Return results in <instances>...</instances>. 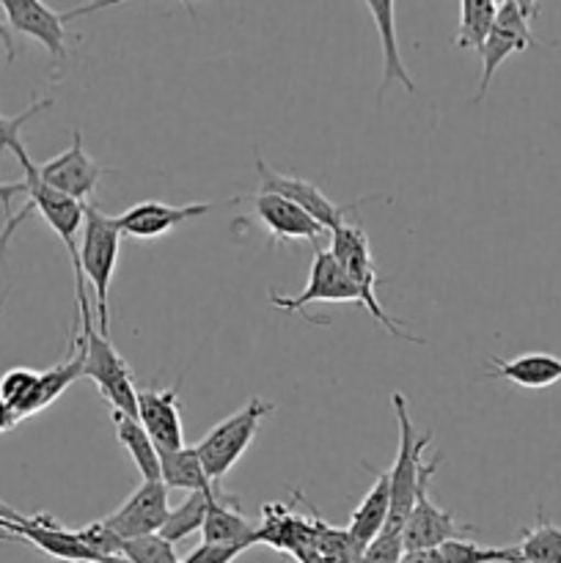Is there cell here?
<instances>
[{
  "label": "cell",
  "instance_id": "obj_2",
  "mask_svg": "<svg viewBox=\"0 0 561 563\" xmlns=\"http://www.w3.org/2000/svg\"><path fill=\"white\" fill-rule=\"evenodd\" d=\"M20 159L22 170H25V187H28V207L44 218V223L61 236L66 253H69L72 273H75V295H77V313H91V302L86 295V280L80 273V231H82V214H86V203H77L72 198L61 196V192L50 190L42 185L36 176V163L28 157L25 146L14 154Z\"/></svg>",
  "mask_w": 561,
  "mask_h": 563
},
{
  "label": "cell",
  "instance_id": "obj_27",
  "mask_svg": "<svg viewBox=\"0 0 561 563\" xmlns=\"http://www.w3.org/2000/svg\"><path fill=\"white\" fill-rule=\"evenodd\" d=\"M515 553V559L522 563H561V528L553 526L539 509L537 526L522 531Z\"/></svg>",
  "mask_w": 561,
  "mask_h": 563
},
{
  "label": "cell",
  "instance_id": "obj_6",
  "mask_svg": "<svg viewBox=\"0 0 561 563\" xmlns=\"http://www.w3.org/2000/svg\"><path fill=\"white\" fill-rule=\"evenodd\" d=\"M82 377L91 379L99 388L110 410L138 416V388L132 379V368L119 355L108 335H102L94 322V313H82Z\"/></svg>",
  "mask_w": 561,
  "mask_h": 563
},
{
  "label": "cell",
  "instance_id": "obj_35",
  "mask_svg": "<svg viewBox=\"0 0 561 563\" xmlns=\"http://www.w3.org/2000/svg\"><path fill=\"white\" fill-rule=\"evenodd\" d=\"M402 563H443L438 550H416V553H405Z\"/></svg>",
  "mask_w": 561,
  "mask_h": 563
},
{
  "label": "cell",
  "instance_id": "obj_22",
  "mask_svg": "<svg viewBox=\"0 0 561 563\" xmlns=\"http://www.w3.org/2000/svg\"><path fill=\"white\" fill-rule=\"evenodd\" d=\"M374 476H377V482H374V487H369L366 498H363L361 506L352 511L350 526H346L350 537L355 539L361 548H366L369 542H374V539L385 531V522H388V515H391L388 473L383 471V473H374Z\"/></svg>",
  "mask_w": 561,
  "mask_h": 563
},
{
  "label": "cell",
  "instance_id": "obj_33",
  "mask_svg": "<svg viewBox=\"0 0 561 563\" xmlns=\"http://www.w3.org/2000/svg\"><path fill=\"white\" fill-rule=\"evenodd\" d=\"M242 553H245V548H226V544L201 542L190 555H187V559H182L179 563H234Z\"/></svg>",
  "mask_w": 561,
  "mask_h": 563
},
{
  "label": "cell",
  "instance_id": "obj_16",
  "mask_svg": "<svg viewBox=\"0 0 561 563\" xmlns=\"http://www.w3.org/2000/svg\"><path fill=\"white\" fill-rule=\"evenodd\" d=\"M182 383L170 388H141L138 390V421L148 432L160 454H174L185 449V429H182L179 410Z\"/></svg>",
  "mask_w": 561,
  "mask_h": 563
},
{
  "label": "cell",
  "instance_id": "obj_24",
  "mask_svg": "<svg viewBox=\"0 0 561 563\" xmlns=\"http://www.w3.org/2000/svg\"><path fill=\"white\" fill-rule=\"evenodd\" d=\"M110 418H113L116 438H119V443L124 445L130 460L135 462L143 482H160V451L157 445L152 443L146 429H143V423L138 421V416H127V412L110 410Z\"/></svg>",
  "mask_w": 561,
  "mask_h": 563
},
{
  "label": "cell",
  "instance_id": "obj_11",
  "mask_svg": "<svg viewBox=\"0 0 561 563\" xmlns=\"http://www.w3.org/2000/svg\"><path fill=\"white\" fill-rule=\"evenodd\" d=\"M256 174H258V192H273V196H280L286 198V201H292L295 207H300L302 212L311 214V218L328 231V234L333 229H339L341 223H346V214L355 212L358 203H363V201H355V203H346V207L333 203L317 185H314V181L302 179V176L280 174V170L270 168L262 157H256Z\"/></svg>",
  "mask_w": 561,
  "mask_h": 563
},
{
  "label": "cell",
  "instance_id": "obj_21",
  "mask_svg": "<svg viewBox=\"0 0 561 563\" xmlns=\"http://www.w3.org/2000/svg\"><path fill=\"white\" fill-rule=\"evenodd\" d=\"M160 482L168 489H185L190 493H209L220 495V484H215L212 478L204 471L201 460L196 454V445H185L182 451L174 454H160Z\"/></svg>",
  "mask_w": 561,
  "mask_h": 563
},
{
  "label": "cell",
  "instance_id": "obj_30",
  "mask_svg": "<svg viewBox=\"0 0 561 563\" xmlns=\"http://www.w3.org/2000/svg\"><path fill=\"white\" fill-rule=\"evenodd\" d=\"M121 559H124L127 563H179L176 548L170 542H165L160 533L124 542Z\"/></svg>",
  "mask_w": 561,
  "mask_h": 563
},
{
  "label": "cell",
  "instance_id": "obj_10",
  "mask_svg": "<svg viewBox=\"0 0 561 563\" xmlns=\"http://www.w3.org/2000/svg\"><path fill=\"white\" fill-rule=\"evenodd\" d=\"M105 174H113V168H105L86 152L80 130L72 132V146L66 152L36 165V176L42 185L77 203H94V192Z\"/></svg>",
  "mask_w": 561,
  "mask_h": 563
},
{
  "label": "cell",
  "instance_id": "obj_19",
  "mask_svg": "<svg viewBox=\"0 0 561 563\" xmlns=\"http://www.w3.org/2000/svg\"><path fill=\"white\" fill-rule=\"evenodd\" d=\"M80 377H82V341L80 335H75L69 344V352H66L55 366H50L47 372H38L36 390H33V396L28 399V405L22 407L20 421L47 410V407L53 405L61 394H66V390H69Z\"/></svg>",
  "mask_w": 561,
  "mask_h": 563
},
{
  "label": "cell",
  "instance_id": "obj_28",
  "mask_svg": "<svg viewBox=\"0 0 561 563\" xmlns=\"http://www.w3.org/2000/svg\"><path fill=\"white\" fill-rule=\"evenodd\" d=\"M443 563H512L515 548H482L471 539H451L438 548Z\"/></svg>",
  "mask_w": 561,
  "mask_h": 563
},
{
  "label": "cell",
  "instance_id": "obj_31",
  "mask_svg": "<svg viewBox=\"0 0 561 563\" xmlns=\"http://www.w3.org/2000/svg\"><path fill=\"white\" fill-rule=\"evenodd\" d=\"M50 99H42V102H33L31 108L25 110V113H20V115H14V119H6L3 113H0V154L3 152H11V154H16L22 148V141H20V130H22V124H25L28 119H31V115H36V113H42V110H47L50 108Z\"/></svg>",
  "mask_w": 561,
  "mask_h": 563
},
{
  "label": "cell",
  "instance_id": "obj_13",
  "mask_svg": "<svg viewBox=\"0 0 561 563\" xmlns=\"http://www.w3.org/2000/svg\"><path fill=\"white\" fill-rule=\"evenodd\" d=\"M0 528L14 533V539L33 544V548L42 550L44 555H50V559L72 563H102V559H97V555L80 542L77 531H66V528H61L50 515L20 517L16 511L6 509L3 515H0Z\"/></svg>",
  "mask_w": 561,
  "mask_h": 563
},
{
  "label": "cell",
  "instance_id": "obj_20",
  "mask_svg": "<svg viewBox=\"0 0 561 563\" xmlns=\"http://www.w3.org/2000/svg\"><path fill=\"white\" fill-rule=\"evenodd\" d=\"M369 11H372L374 22H377L380 44H383V82H380V97L388 91L391 82H402L407 88V93H416V82L407 75V66L399 55V38H396V25L394 16L396 9L391 0H372L366 3Z\"/></svg>",
  "mask_w": 561,
  "mask_h": 563
},
{
  "label": "cell",
  "instance_id": "obj_4",
  "mask_svg": "<svg viewBox=\"0 0 561 563\" xmlns=\"http://www.w3.org/2000/svg\"><path fill=\"white\" fill-rule=\"evenodd\" d=\"M330 253L339 262V267L344 269L346 278L355 284V289L361 291L363 300V311H369V317L380 324V328L388 330L391 335L402 341H413V344H427L418 335H410L402 330V324L396 319H391L385 313V308L380 306L377 300V286H380V275H377V264L372 258V245H369L366 231L361 229L358 223H341L339 229L330 231Z\"/></svg>",
  "mask_w": 561,
  "mask_h": 563
},
{
  "label": "cell",
  "instance_id": "obj_32",
  "mask_svg": "<svg viewBox=\"0 0 561 563\" xmlns=\"http://www.w3.org/2000/svg\"><path fill=\"white\" fill-rule=\"evenodd\" d=\"M405 559V544L396 533H380L374 542L366 544L361 563H402Z\"/></svg>",
  "mask_w": 561,
  "mask_h": 563
},
{
  "label": "cell",
  "instance_id": "obj_12",
  "mask_svg": "<svg viewBox=\"0 0 561 563\" xmlns=\"http://www.w3.org/2000/svg\"><path fill=\"white\" fill-rule=\"evenodd\" d=\"M270 302H273V308H278L284 313H300L302 308L314 306V302H352V306L363 308L361 291L346 278V273L339 267L333 253L324 251L322 245L314 247L311 275H308L306 289L295 297L270 295Z\"/></svg>",
  "mask_w": 561,
  "mask_h": 563
},
{
  "label": "cell",
  "instance_id": "obj_18",
  "mask_svg": "<svg viewBox=\"0 0 561 563\" xmlns=\"http://www.w3.org/2000/svg\"><path fill=\"white\" fill-rule=\"evenodd\" d=\"M484 374L493 379H506L517 388H550V385L561 383V357L548 355V352H526V355H517L512 361L495 357Z\"/></svg>",
  "mask_w": 561,
  "mask_h": 563
},
{
  "label": "cell",
  "instance_id": "obj_5",
  "mask_svg": "<svg viewBox=\"0 0 561 563\" xmlns=\"http://www.w3.org/2000/svg\"><path fill=\"white\" fill-rule=\"evenodd\" d=\"M275 407L264 399H251L242 410L231 412L220 423H215L207 434L196 443V454L201 460L204 471L215 484L223 482L231 473V467L245 456L251 443L256 440L262 421L273 416Z\"/></svg>",
  "mask_w": 561,
  "mask_h": 563
},
{
  "label": "cell",
  "instance_id": "obj_25",
  "mask_svg": "<svg viewBox=\"0 0 561 563\" xmlns=\"http://www.w3.org/2000/svg\"><path fill=\"white\" fill-rule=\"evenodd\" d=\"M240 504V500L234 498V495L229 493H220V495H209V493H190L185 500H182L179 506H174L168 515V520H165L163 531H160V537L165 539V542L170 544H179L185 542L190 533L201 531L204 528V520H207V511L212 504Z\"/></svg>",
  "mask_w": 561,
  "mask_h": 563
},
{
  "label": "cell",
  "instance_id": "obj_8",
  "mask_svg": "<svg viewBox=\"0 0 561 563\" xmlns=\"http://www.w3.org/2000/svg\"><path fill=\"white\" fill-rule=\"evenodd\" d=\"M539 14V3H520V0H504L498 5V16L490 31L487 42L482 47V80H479L476 102L487 97V88L493 82L495 69L504 64L509 55L522 53V49L534 47L537 38L531 33L534 16Z\"/></svg>",
  "mask_w": 561,
  "mask_h": 563
},
{
  "label": "cell",
  "instance_id": "obj_29",
  "mask_svg": "<svg viewBox=\"0 0 561 563\" xmlns=\"http://www.w3.org/2000/svg\"><path fill=\"white\" fill-rule=\"evenodd\" d=\"M36 383L38 372H33V368H9V372L0 377V401L9 405L11 410L16 412V418H20L22 407L28 405V399H31L33 390H36Z\"/></svg>",
  "mask_w": 561,
  "mask_h": 563
},
{
  "label": "cell",
  "instance_id": "obj_1",
  "mask_svg": "<svg viewBox=\"0 0 561 563\" xmlns=\"http://www.w3.org/2000/svg\"><path fill=\"white\" fill-rule=\"evenodd\" d=\"M121 231L116 214H105L97 203H86L80 231V273L91 284L97 302V330L110 339V284H113L116 264H119Z\"/></svg>",
  "mask_w": 561,
  "mask_h": 563
},
{
  "label": "cell",
  "instance_id": "obj_15",
  "mask_svg": "<svg viewBox=\"0 0 561 563\" xmlns=\"http://www.w3.org/2000/svg\"><path fill=\"white\" fill-rule=\"evenodd\" d=\"M220 203L196 201V203H163V201H141L130 207L127 212L116 214L121 236H135V240H157L190 220L204 218L215 212Z\"/></svg>",
  "mask_w": 561,
  "mask_h": 563
},
{
  "label": "cell",
  "instance_id": "obj_26",
  "mask_svg": "<svg viewBox=\"0 0 561 563\" xmlns=\"http://www.w3.org/2000/svg\"><path fill=\"white\" fill-rule=\"evenodd\" d=\"M498 5L495 0H462L460 3V25H457V49H476L482 53L484 42H487L490 31L498 16Z\"/></svg>",
  "mask_w": 561,
  "mask_h": 563
},
{
  "label": "cell",
  "instance_id": "obj_23",
  "mask_svg": "<svg viewBox=\"0 0 561 563\" xmlns=\"http://www.w3.org/2000/svg\"><path fill=\"white\" fill-rule=\"evenodd\" d=\"M201 539L207 544H226V548H251L256 544V526L240 511V504H212L204 520Z\"/></svg>",
  "mask_w": 561,
  "mask_h": 563
},
{
  "label": "cell",
  "instance_id": "obj_37",
  "mask_svg": "<svg viewBox=\"0 0 561 563\" xmlns=\"http://www.w3.org/2000/svg\"><path fill=\"white\" fill-rule=\"evenodd\" d=\"M3 302H6V295H3V297H0V308H3Z\"/></svg>",
  "mask_w": 561,
  "mask_h": 563
},
{
  "label": "cell",
  "instance_id": "obj_34",
  "mask_svg": "<svg viewBox=\"0 0 561 563\" xmlns=\"http://www.w3.org/2000/svg\"><path fill=\"white\" fill-rule=\"evenodd\" d=\"M16 196H28V187H25V179L22 181H0V207H3L6 212V220L14 218V212H11V203H14Z\"/></svg>",
  "mask_w": 561,
  "mask_h": 563
},
{
  "label": "cell",
  "instance_id": "obj_3",
  "mask_svg": "<svg viewBox=\"0 0 561 563\" xmlns=\"http://www.w3.org/2000/svg\"><path fill=\"white\" fill-rule=\"evenodd\" d=\"M391 407H394L396 423H399V451H396L394 467L385 471L391 487V515L383 533L402 537L407 517H410L413 506H416L418 482H421L424 473L421 456L429 449V443H432V432L416 434L410 410H407V399L402 394H391Z\"/></svg>",
  "mask_w": 561,
  "mask_h": 563
},
{
  "label": "cell",
  "instance_id": "obj_17",
  "mask_svg": "<svg viewBox=\"0 0 561 563\" xmlns=\"http://www.w3.org/2000/svg\"><path fill=\"white\" fill-rule=\"evenodd\" d=\"M253 214L267 229L273 245L289 240H308L314 247H319V236L324 234V229L311 214H306L286 198L273 196V192H258L253 198Z\"/></svg>",
  "mask_w": 561,
  "mask_h": 563
},
{
  "label": "cell",
  "instance_id": "obj_14",
  "mask_svg": "<svg viewBox=\"0 0 561 563\" xmlns=\"http://www.w3.org/2000/svg\"><path fill=\"white\" fill-rule=\"evenodd\" d=\"M168 515V487H165L163 482H141V487H138L113 515L105 517L102 522L116 533V537L130 542V539L152 537V533L163 531Z\"/></svg>",
  "mask_w": 561,
  "mask_h": 563
},
{
  "label": "cell",
  "instance_id": "obj_9",
  "mask_svg": "<svg viewBox=\"0 0 561 563\" xmlns=\"http://www.w3.org/2000/svg\"><path fill=\"white\" fill-rule=\"evenodd\" d=\"M105 5L113 3H88L80 5V9L72 11H53L42 0H3L0 9H3L6 22L14 33H22V36H31L53 55L55 60L66 58V25L77 16L94 14V11L105 9Z\"/></svg>",
  "mask_w": 561,
  "mask_h": 563
},
{
  "label": "cell",
  "instance_id": "obj_7",
  "mask_svg": "<svg viewBox=\"0 0 561 563\" xmlns=\"http://www.w3.org/2000/svg\"><path fill=\"white\" fill-rule=\"evenodd\" d=\"M443 462V456H435L432 462H424L421 482H418L416 506H413L410 517L402 531V544L405 553H416V550H438L451 539H468L473 533V526L457 520L446 509H440L432 498H429V484H432L435 471Z\"/></svg>",
  "mask_w": 561,
  "mask_h": 563
},
{
  "label": "cell",
  "instance_id": "obj_36",
  "mask_svg": "<svg viewBox=\"0 0 561 563\" xmlns=\"http://www.w3.org/2000/svg\"><path fill=\"white\" fill-rule=\"evenodd\" d=\"M16 423H20V418H16V412L11 410L9 405H3V401H0V434L9 432V429H14Z\"/></svg>",
  "mask_w": 561,
  "mask_h": 563
}]
</instances>
